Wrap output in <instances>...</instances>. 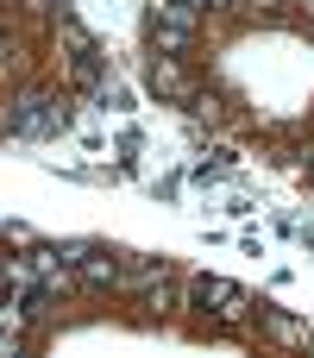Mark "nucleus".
<instances>
[{"label": "nucleus", "instance_id": "6e6552de", "mask_svg": "<svg viewBox=\"0 0 314 358\" xmlns=\"http://www.w3.org/2000/svg\"><path fill=\"white\" fill-rule=\"evenodd\" d=\"M264 334L283 340V346H308V327H296L290 315H264Z\"/></svg>", "mask_w": 314, "mask_h": 358}, {"label": "nucleus", "instance_id": "1a4fd4ad", "mask_svg": "<svg viewBox=\"0 0 314 358\" xmlns=\"http://www.w3.org/2000/svg\"><path fill=\"white\" fill-rule=\"evenodd\" d=\"M145 308H151V315H176V289H170V277L145 283Z\"/></svg>", "mask_w": 314, "mask_h": 358}, {"label": "nucleus", "instance_id": "f257e3e1", "mask_svg": "<svg viewBox=\"0 0 314 358\" xmlns=\"http://www.w3.org/2000/svg\"><path fill=\"white\" fill-rule=\"evenodd\" d=\"M63 126H69V107L50 88H19L6 101V132L13 138H57Z\"/></svg>", "mask_w": 314, "mask_h": 358}, {"label": "nucleus", "instance_id": "39448f33", "mask_svg": "<svg viewBox=\"0 0 314 358\" xmlns=\"http://www.w3.org/2000/svg\"><path fill=\"white\" fill-rule=\"evenodd\" d=\"M57 38H63V50H69V63L76 57H101V44H94V31L76 19V13H57Z\"/></svg>", "mask_w": 314, "mask_h": 358}, {"label": "nucleus", "instance_id": "20e7f679", "mask_svg": "<svg viewBox=\"0 0 314 358\" xmlns=\"http://www.w3.org/2000/svg\"><path fill=\"white\" fill-rule=\"evenodd\" d=\"M76 271H82V283H94V289H120V252H101V245H88Z\"/></svg>", "mask_w": 314, "mask_h": 358}, {"label": "nucleus", "instance_id": "9b49d317", "mask_svg": "<svg viewBox=\"0 0 314 358\" xmlns=\"http://www.w3.org/2000/svg\"><path fill=\"white\" fill-rule=\"evenodd\" d=\"M201 6H239V0H201Z\"/></svg>", "mask_w": 314, "mask_h": 358}, {"label": "nucleus", "instance_id": "0eeeda50", "mask_svg": "<svg viewBox=\"0 0 314 358\" xmlns=\"http://www.w3.org/2000/svg\"><path fill=\"white\" fill-rule=\"evenodd\" d=\"M151 19H157V25H189V31H201V0H151Z\"/></svg>", "mask_w": 314, "mask_h": 358}, {"label": "nucleus", "instance_id": "7ed1b4c3", "mask_svg": "<svg viewBox=\"0 0 314 358\" xmlns=\"http://www.w3.org/2000/svg\"><path fill=\"white\" fill-rule=\"evenodd\" d=\"M145 82H151V94L157 101H176V107H189V101H201V88H195V76L176 63V57H151V69H145Z\"/></svg>", "mask_w": 314, "mask_h": 358}, {"label": "nucleus", "instance_id": "423d86ee", "mask_svg": "<svg viewBox=\"0 0 314 358\" xmlns=\"http://www.w3.org/2000/svg\"><path fill=\"white\" fill-rule=\"evenodd\" d=\"M195 38L201 31H189V25H157L151 19V57H183V50H195Z\"/></svg>", "mask_w": 314, "mask_h": 358}, {"label": "nucleus", "instance_id": "f03ea898", "mask_svg": "<svg viewBox=\"0 0 314 358\" xmlns=\"http://www.w3.org/2000/svg\"><path fill=\"white\" fill-rule=\"evenodd\" d=\"M189 302H195V308H214L220 321H245V315H252V296H245L239 283H227V277H195V283H189Z\"/></svg>", "mask_w": 314, "mask_h": 358}, {"label": "nucleus", "instance_id": "9d476101", "mask_svg": "<svg viewBox=\"0 0 314 358\" xmlns=\"http://www.w3.org/2000/svg\"><path fill=\"white\" fill-rule=\"evenodd\" d=\"M31 13H63V0H25Z\"/></svg>", "mask_w": 314, "mask_h": 358}]
</instances>
